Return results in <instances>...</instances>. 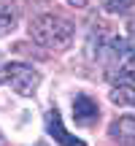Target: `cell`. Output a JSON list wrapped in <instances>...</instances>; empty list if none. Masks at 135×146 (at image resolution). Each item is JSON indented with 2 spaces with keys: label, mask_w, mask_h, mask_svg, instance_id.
<instances>
[{
  "label": "cell",
  "mask_w": 135,
  "mask_h": 146,
  "mask_svg": "<svg viewBox=\"0 0 135 146\" xmlns=\"http://www.w3.org/2000/svg\"><path fill=\"white\" fill-rule=\"evenodd\" d=\"M30 35L35 43H41L43 49H52V52H62L73 43V25L62 16L54 14H43L38 19H32L30 25Z\"/></svg>",
  "instance_id": "6da1fadb"
},
{
  "label": "cell",
  "mask_w": 135,
  "mask_h": 146,
  "mask_svg": "<svg viewBox=\"0 0 135 146\" xmlns=\"http://www.w3.org/2000/svg\"><path fill=\"white\" fill-rule=\"evenodd\" d=\"M5 78H8L11 89L16 95H22V98H32V92L41 84V73L24 62H8L5 65Z\"/></svg>",
  "instance_id": "7a4b0ae2"
},
{
  "label": "cell",
  "mask_w": 135,
  "mask_h": 146,
  "mask_svg": "<svg viewBox=\"0 0 135 146\" xmlns=\"http://www.w3.org/2000/svg\"><path fill=\"white\" fill-rule=\"evenodd\" d=\"M108 78L114 84H132L135 81V46L127 54H122V57L108 68Z\"/></svg>",
  "instance_id": "3957f363"
},
{
  "label": "cell",
  "mask_w": 135,
  "mask_h": 146,
  "mask_svg": "<svg viewBox=\"0 0 135 146\" xmlns=\"http://www.w3.org/2000/svg\"><path fill=\"white\" fill-rule=\"evenodd\" d=\"M46 130H49V135L57 138V143H60V146H84L78 138H73L70 133L65 130L62 116H60V111H57V108H52V111L46 114Z\"/></svg>",
  "instance_id": "277c9868"
},
{
  "label": "cell",
  "mask_w": 135,
  "mask_h": 146,
  "mask_svg": "<svg viewBox=\"0 0 135 146\" xmlns=\"http://www.w3.org/2000/svg\"><path fill=\"white\" fill-rule=\"evenodd\" d=\"M108 135L119 146H135V116H119L116 122H111Z\"/></svg>",
  "instance_id": "5b68a950"
},
{
  "label": "cell",
  "mask_w": 135,
  "mask_h": 146,
  "mask_svg": "<svg viewBox=\"0 0 135 146\" xmlns=\"http://www.w3.org/2000/svg\"><path fill=\"white\" fill-rule=\"evenodd\" d=\"M73 119L78 125H89V122L97 119V103H95L89 95H76L73 100Z\"/></svg>",
  "instance_id": "8992f818"
},
{
  "label": "cell",
  "mask_w": 135,
  "mask_h": 146,
  "mask_svg": "<svg viewBox=\"0 0 135 146\" xmlns=\"http://www.w3.org/2000/svg\"><path fill=\"white\" fill-rule=\"evenodd\" d=\"M111 100H114L116 106H132L135 108V87L132 84H114Z\"/></svg>",
  "instance_id": "52a82bcc"
},
{
  "label": "cell",
  "mask_w": 135,
  "mask_h": 146,
  "mask_svg": "<svg viewBox=\"0 0 135 146\" xmlns=\"http://www.w3.org/2000/svg\"><path fill=\"white\" fill-rule=\"evenodd\" d=\"M14 27H16V14L11 8H5V5H0V38L8 35Z\"/></svg>",
  "instance_id": "ba28073f"
},
{
  "label": "cell",
  "mask_w": 135,
  "mask_h": 146,
  "mask_svg": "<svg viewBox=\"0 0 135 146\" xmlns=\"http://www.w3.org/2000/svg\"><path fill=\"white\" fill-rule=\"evenodd\" d=\"M132 5H135V0H105L103 8L108 11V14H127Z\"/></svg>",
  "instance_id": "9c48e42d"
},
{
  "label": "cell",
  "mask_w": 135,
  "mask_h": 146,
  "mask_svg": "<svg viewBox=\"0 0 135 146\" xmlns=\"http://www.w3.org/2000/svg\"><path fill=\"white\" fill-rule=\"evenodd\" d=\"M65 3H70L73 8H87V3H89V0H65Z\"/></svg>",
  "instance_id": "30bf717a"
},
{
  "label": "cell",
  "mask_w": 135,
  "mask_h": 146,
  "mask_svg": "<svg viewBox=\"0 0 135 146\" xmlns=\"http://www.w3.org/2000/svg\"><path fill=\"white\" fill-rule=\"evenodd\" d=\"M130 30H132V35H135V19H130Z\"/></svg>",
  "instance_id": "8fae6325"
},
{
  "label": "cell",
  "mask_w": 135,
  "mask_h": 146,
  "mask_svg": "<svg viewBox=\"0 0 135 146\" xmlns=\"http://www.w3.org/2000/svg\"><path fill=\"white\" fill-rule=\"evenodd\" d=\"M35 146H43V143H35Z\"/></svg>",
  "instance_id": "7c38bea8"
},
{
  "label": "cell",
  "mask_w": 135,
  "mask_h": 146,
  "mask_svg": "<svg viewBox=\"0 0 135 146\" xmlns=\"http://www.w3.org/2000/svg\"><path fill=\"white\" fill-rule=\"evenodd\" d=\"M0 81H3V76H0Z\"/></svg>",
  "instance_id": "4fadbf2b"
}]
</instances>
